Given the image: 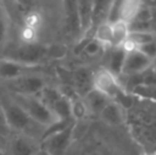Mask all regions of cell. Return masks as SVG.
I'll return each instance as SVG.
<instances>
[{
    "label": "cell",
    "instance_id": "1",
    "mask_svg": "<svg viewBox=\"0 0 156 155\" xmlns=\"http://www.w3.org/2000/svg\"><path fill=\"white\" fill-rule=\"evenodd\" d=\"M0 103H1L3 114L5 117L6 123L9 128L12 131L26 133V136H30V133L34 131V128L37 130H45L43 126L34 122L29 115L14 101L11 97H2L0 98Z\"/></svg>",
    "mask_w": 156,
    "mask_h": 155
},
{
    "label": "cell",
    "instance_id": "9",
    "mask_svg": "<svg viewBox=\"0 0 156 155\" xmlns=\"http://www.w3.org/2000/svg\"><path fill=\"white\" fill-rule=\"evenodd\" d=\"M37 67H29L8 58L0 60V79L4 82L12 81L31 71H35Z\"/></svg>",
    "mask_w": 156,
    "mask_h": 155
},
{
    "label": "cell",
    "instance_id": "17",
    "mask_svg": "<svg viewBox=\"0 0 156 155\" xmlns=\"http://www.w3.org/2000/svg\"><path fill=\"white\" fill-rule=\"evenodd\" d=\"M142 2L138 0H124L120 3L119 17L120 21L129 23L135 18L136 14L141 8Z\"/></svg>",
    "mask_w": 156,
    "mask_h": 155
},
{
    "label": "cell",
    "instance_id": "11",
    "mask_svg": "<svg viewBox=\"0 0 156 155\" xmlns=\"http://www.w3.org/2000/svg\"><path fill=\"white\" fill-rule=\"evenodd\" d=\"M85 102V105L88 111V114L91 115H99L100 116L101 112L106 107V105L112 102L103 93H99L96 89L90 90L84 98H83Z\"/></svg>",
    "mask_w": 156,
    "mask_h": 155
},
{
    "label": "cell",
    "instance_id": "3",
    "mask_svg": "<svg viewBox=\"0 0 156 155\" xmlns=\"http://www.w3.org/2000/svg\"><path fill=\"white\" fill-rule=\"evenodd\" d=\"M10 97L29 115L33 121L44 129L58 120L36 96H19L10 93Z\"/></svg>",
    "mask_w": 156,
    "mask_h": 155
},
{
    "label": "cell",
    "instance_id": "18",
    "mask_svg": "<svg viewBox=\"0 0 156 155\" xmlns=\"http://www.w3.org/2000/svg\"><path fill=\"white\" fill-rule=\"evenodd\" d=\"M93 38L97 43H99L103 48H109L112 47V25L108 23H102L98 26L94 30V36Z\"/></svg>",
    "mask_w": 156,
    "mask_h": 155
},
{
    "label": "cell",
    "instance_id": "30",
    "mask_svg": "<svg viewBox=\"0 0 156 155\" xmlns=\"http://www.w3.org/2000/svg\"><path fill=\"white\" fill-rule=\"evenodd\" d=\"M151 33L156 37V15L154 14L152 21H151Z\"/></svg>",
    "mask_w": 156,
    "mask_h": 155
},
{
    "label": "cell",
    "instance_id": "6",
    "mask_svg": "<svg viewBox=\"0 0 156 155\" xmlns=\"http://www.w3.org/2000/svg\"><path fill=\"white\" fill-rule=\"evenodd\" d=\"M94 89L99 93L105 95L109 100H113L120 90L121 86L118 83V80L113 73L106 68L98 70L94 75Z\"/></svg>",
    "mask_w": 156,
    "mask_h": 155
},
{
    "label": "cell",
    "instance_id": "2",
    "mask_svg": "<svg viewBox=\"0 0 156 155\" xmlns=\"http://www.w3.org/2000/svg\"><path fill=\"white\" fill-rule=\"evenodd\" d=\"M55 53L56 51H53V48L34 41L21 44L17 48L13 49L3 58L15 61L29 67H38L41 63Z\"/></svg>",
    "mask_w": 156,
    "mask_h": 155
},
{
    "label": "cell",
    "instance_id": "13",
    "mask_svg": "<svg viewBox=\"0 0 156 155\" xmlns=\"http://www.w3.org/2000/svg\"><path fill=\"white\" fill-rule=\"evenodd\" d=\"M100 117L105 123L109 125H120L126 119L125 110L113 101L109 102L106 107L101 112Z\"/></svg>",
    "mask_w": 156,
    "mask_h": 155
},
{
    "label": "cell",
    "instance_id": "12",
    "mask_svg": "<svg viewBox=\"0 0 156 155\" xmlns=\"http://www.w3.org/2000/svg\"><path fill=\"white\" fill-rule=\"evenodd\" d=\"M94 1H76V13L80 23L81 34L86 35L91 30V17H93Z\"/></svg>",
    "mask_w": 156,
    "mask_h": 155
},
{
    "label": "cell",
    "instance_id": "33",
    "mask_svg": "<svg viewBox=\"0 0 156 155\" xmlns=\"http://www.w3.org/2000/svg\"><path fill=\"white\" fill-rule=\"evenodd\" d=\"M41 155H48V154H46L45 152H41Z\"/></svg>",
    "mask_w": 156,
    "mask_h": 155
},
{
    "label": "cell",
    "instance_id": "7",
    "mask_svg": "<svg viewBox=\"0 0 156 155\" xmlns=\"http://www.w3.org/2000/svg\"><path fill=\"white\" fill-rule=\"evenodd\" d=\"M152 60L147 58L137 49L131 52H126L121 75L133 76L142 73L152 66Z\"/></svg>",
    "mask_w": 156,
    "mask_h": 155
},
{
    "label": "cell",
    "instance_id": "19",
    "mask_svg": "<svg viewBox=\"0 0 156 155\" xmlns=\"http://www.w3.org/2000/svg\"><path fill=\"white\" fill-rule=\"evenodd\" d=\"M112 48L122 46L129 37V28L127 23L123 21H117L112 25Z\"/></svg>",
    "mask_w": 156,
    "mask_h": 155
},
{
    "label": "cell",
    "instance_id": "8",
    "mask_svg": "<svg viewBox=\"0 0 156 155\" xmlns=\"http://www.w3.org/2000/svg\"><path fill=\"white\" fill-rule=\"evenodd\" d=\"M94 75L86 68L76 69L71 73V85L80 98H84L94 89Z\"/></svg>",
    "mask_w": 156,
    "mask_h": 155
},
{
    "label": "cell",
    "instance_id": "4",
    "mask_svg": "<svg viewBox=\"0 0 156 155\" xmlns=\"http://www.w3.org/2000/svg\"><path fill=\"white\" fill-rule=\"evenodd\" d=\"M4 84L9 93L19 96H37L46 86H48L46 77L36 70L12 81L4 82Z\"/></svg>",
    "mask_w": 156,
    "mask_h": 155
},
{
    "label": "cell",
    "instance_id": "14",
    "mask_svg": "<svg viewBox=\"0 0 156 155\" xmlns=\"http://www.w3.org/2000/svg\"><path fill=\"white\" fill-rule=\"evenodd\" d=\"M65 5V27L70 35L81 34L80 23H79L78 13H76V2L66 1Z\"/></svg>",
    "mask_w": 156,
    "mask_h": 155
},
{
    "label": "cell",
    "instance_id": "31",
    "mask_svg": "<svg viewBox=\"0 0 156 155\" xmlns=\"http://www.w3.org/2000/svg\"><path fill=\"white\" fill-rule=\"evenodd\" d=\"M152 67L156 70V58H154V60H153V62H152Z\"/></svg>",
    "mask_w": 156,
    "mask_h": 155
},
{
    "label": "cell",
    "instance_id": "21",
    "mask_svg": "<svg viewBox=\"0 0 156 155\" xmlns=\"http://www.w3.org/2000/svg\"><path fill=\"white\" fill-rule=\"evenodd\" d=\"M70 104H71V116L74 120L84 119L87 116L88 111H87L83 98H76L70 101Z\"/></svg>",
    "mask_w": 156,
    "mask_h": 155
},
{
    "label": "cell",
    "instance_id": "32",
    "mask_svg": "<svg viewBox=\"0 0 156 155\" xmlns=\"http://www.w3.org/2000/svg\"><path fill=\"white\" fill-rule=\"evenodd\" d=\"M144 155H156V152H150V153H146Z\"/></svg>",
    "mask_w": 156,
    "mask_h": 155
},
{
    "label": "cell",
    "instance_id": "28",
    "mask_svg": "<svg viewBox=\"0 0 156 155\" xmlns=\"http://www.w3.org/2000/svg\"><path fill=\"white\" fill-rule=\"evenodd\" d=\"M6 149H9L8 138L2 136V135H0V152H4Z\"/></svg>",
    "mask_w": 156,
    "mask_h": 155
},
{
    "label": "cell",
    "instance_id": "26",
    "mask_svg": "<svg viewBox=\"0 0 156 155\" xmlns=\"http://www.w3.org/2000/svg\"><path fill=\"white\" fill-rule=\"evenodd\" d=\"M142 85H156V70L152 66L141 73Z\"/></svg>",
    "mask_w": 156,
    "mask_h": 155
},
{
    "label": "cell",
    "instance_id": "20",
    "mask_svg": "<svg viewBox=\"0 0 156 155\" xmlns=\"http://www.w3.org/2000/svg\"><path fill=\"white\" fill-rule=\"evenodd\" d=\"M131 95L142 100L156 103V85H138L133 89Z\"/></svg>",
    "mask_w": 156,
    "mask_h": 155
},
{
    "label": "cell",
    "instance_id": "25",
    "mask_svg": "<svg viewBox=\"0 0 156 155\" xmlns=\"http://www.w3.org/2000/svg\"><path fill=\"white\" fill-rule=\"evenodd\" d=\"M137 50L141 52L142 54H144L147 58L153 61L156 58V41L140 46V47L137 48Z\"/></svg>",
    "mask_w": 156,
    "mask_h": 155
},
{
    "label": "cell",
    "instance_id": "15",
    "mask_svg": "<svg viewBox=\"0 0 156 155\" xmlns=\"http://www.w3.org/2000/svg\"><path fill=\"white\" fill-rule=\"evenodd\" d=\"M113 1H94L93 5V17H91V30L94 34V30L98 26L107 23L108 12Z\"/></svg>",
    "mask_w": 156,
    "mask_h": 155
},
{
    "label": "cell",
    "instance_id": "5",
    "mask_svg": "<svg viewBox=\"0 0 156 155\" xmlns=\"http://www.w3.org/2000/svg\"><path fill=\"white\" fill-rule=\"evenodd\" d=\"M74 126H76V122L70 124L65 130L41 140L43 152L48 155H63L70 145Z\"/></svg>",
    "mask_w": 156,
    "mask_h": 155
},
{
    "label": "cell",
    "instance_id": "24",
    "mask_svg": "<svg viewBox=\"0 0 156 155\" xmlns=\"http://www.w3.org/2000/svg\"><path fill=\"white\" fill-rule=\"evenodd\" d=\"M120 3H121V1L112 2L111 9H109V12H108V17H107V23L109 25H113V23H117V21H120V17H119Z\"/></svg>",
    "mask_w": 156,
    "mask_h": 155
},
{
    "label": "cell",
    "instance_id": "29",
    "mask_svg": "<svg viewBox=\"0 0 156 155\" xmlns=\"http://www.w3.org/2000/svg\"><path fill=\"white\" fill-rule=\"evenodd\" d=\"M11 132H12V130H11L9 126H4V125H2V124H0V135H2V136L8 138L11 135Z\"/></svg>",
    "mask_w": 156,
    "mask_h": 155
},
{
    "label": "cell",
    "instance_id": "23",
    "mask_svg": "<svg viewBox=\"0 0 156 155\" xmlns=\"http://www.w3.org/2000/svg\"><path fill=\"white\" fill-rule=\"evenodd\" d=\"M8 31V14L5 12V9H3V6H2V3H0V47L5 41Z\"/></svg>",
    "mask_w": 156,
    "mask_h": 155
},
{
    "label": "cell",
    "instance_id": "10",
    "mask_svg": "<svg viewBox=\"0 0 156 155\" xmlns=\"http://www.w3.org/2000/svg\"><path fill=\"white\" fill-rule=\"evenodd\" d=\"M11 155H37L36 143L31 137L16 136L9 143Z\"/></svg>",
    "mask_w": 156,
    "mask_h": 155
},
{
    "label": "cell",
    "instance_id": "22",
    "mask_svg": "<svg viewBox=\"0 0 156 155\" xmlns=\"http://www.w3.org/2000/svg\"><path fill=\"white\" fill-rule=\"evenodd\" d=\"M127 39H129L138 48L142 45L156 41V37L151 32H129Z\"/></svg>",
    "mask_w": 156,
    "mask_h": 155
},
{
    "label": "cell",
    "instance_id": "16",
    "mask_svg": "<svg viewBox=\"0 0 156 155\" xmlns=\"http://www.w3.org/2000/svg\"><path fill=\"white\" fill-rule=\"evenodd\" d=\"M125 56H126V52L122 48V46L113 47V51H112L111 56H109L108 68L106 69L111 71L115 77H118V76L121 75Z\"/></svg>",
    "mask_w": 156,
    "mask_h": 155
},
{
    "label": "cell",
    "instance_id": "27",
    "mask_svg": "<svg viewBox=\"0 0 156 155\" xmlns=\"http://www.w3.org/2000/svg\"><path fill=\"white\" fill-rule=\"evenodd\" d=\"M102 49H103L102 46H101L99 43H97L94 38H91L90 41L85 45V47L82 52H85V53L89 56H94V55H97Z\"/></svg>",
    "mask_w": 156,
    "mask_h": 155
}]
</instances>
